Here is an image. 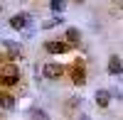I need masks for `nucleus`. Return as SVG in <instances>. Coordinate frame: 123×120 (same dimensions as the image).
Segmentation results:
<instances>
[{
	"mask_svg": "<svg viewBox=\"0 0 123 120\" xmlns=\"http://www.w3.org/2000/svg\"><path fill=\"white\" fill-rule=\"evenodd\" d=\"M17 83H20V66H17V61H3L0 64V86L12 88Z\"/></svg>",
	"mask_w": 123,
	"mask_h": 120,
	"instance_id": "f257e3e1",
	"label": "nucleus"
},
{
	"mask_svg": "<svg viewBox=\"0 0 123 120\" xmlns=\"http://www.w3.org/2000/svg\"><path fill=\"white\" fill-rule=\"evenodd\" d=\"M69 76H71V83L74 86H86V66H84V61H76L71 64V69H69Z\"/></svg>",
	"mask_w": 123,
	"mask_h": 120,
	"instance_id": "f03ea898",
	"label": "nucleus"
},
{
	"mask_svg": "<svg viewBox=\"0 0 123 120\" xmlns=\"http://www.w3.org/2000/svg\"><path fill=\"white\" fill-rule=\"evenodd\" d=\"M42 76L47 78V81H59V78L64 76V66H62L59 61H47L42 66Z\"/></svg>",
	"mask_w": 123,
	"mask_h": 120,
	"instance_id": "7ed1b4c3",
	"label": "nucleus"
},
{
	"mask_svg": "<svg viewBox=\"0 0 123 120\" xmlns=\"http://www.w3.org/2000/svg\"><path fill=\"white\" fill-rule=\"evenodd\" d=\"M30 25H32V15H30V12H15L12 17H10V27L17 29V32L30 29Z\"/></svg>",
	"mask_w": 123,
	"mask_h": 120,
	"instance_id": "20e7f679",
	"label": "nucleus"
},
{
	"mask_svg": "<svg viewBox=\"0 0 123 120\" xmlns=\"http://www.w3.org/2000/svg\"><path fill=\"white\" fill-rule=\"evenodd\" d=\"M71 49V44L67 39H47L44 42V52L47 54H67Z\"/></svg>",
	"mask_w": 123,
	"mask_h": 120,
	"instance_id": "39448f33",
	"label": "nucleus"
},
{
	"mask_svg": "<svg viewBox=\"0 0 123 120\" xmlns=\"http://www.w3.org/2000/svg\"><path fill=\"white\" fill-rule=\"evenodd\" d=\"M0 44H3L5 52H7V61H17V59H22V47H20L17 42H12V39H0Z\"/></svg>",
	"mask_w": 123,
	"mask_h": 120,
	"instance_id": "423d86ee",
	"label": "nucleus"
},
{
	"mask_svg": "<svg viewBox=\"0 0 123 120\" xmlns=\"http://www.w3.org/2000/svg\"><path fill=\"white\" fill-rule=\"evenodd\" d=\"M106 71H108V76H118V74L123 71V59H121L118 54L108 56V66H106Z\"/></svg>",
	"mask_w": 123,
	"mask_h": 120,
	"instance_id": "0eeeda50",
	"label": "nucleus"
},
{
	"mask_svg": "<svg viewBox=\"0 0 123 120\" xmlns=\"http://www.w3.org/2000/svg\"><path fill=\"white\" fill-rule=\"evenodd\" d=\"M111 98H113V96H111L108 88H98V91L94 93V101H96L98 108H108V105H111Z\"/></svg>",
	"mask_w": 123,
	"mask_h": 120,
	"instance_id": "6e6552de",
	"label": "nucleus"
},
{
	"mask_svg": "<svg viewBox=\"0 0 123 120\" xmlns=\"http://www.w3.org/2000/svg\"><path fill=\"white\" fill-rule=\"evenodd\" d=\"M15 105H17V101H15L12 93L10 91H0V110H15Z\"/></svg>",
	"mask_w": 123,
	"mask_h": 120,
	"instance_id": "1a4fd4ad",
	"label": "nucleus"
},
{
	"mask_svg": "<svg viewBox=\"0 0 123 120\" xmlns=\"http://www.w3.org/2000/svg\"><path fill=\"white\" fill-rule=\"evenodd\" d=\"M64 39H67L71 47H79V44H81V32H79V27H67V29H64Z\"/></svg>",
	"mask_w": 123,
	"mask_h": 120,
	"instance_id": "9d476101",
	"label": "nucleus"
},
{
	"mask_svg": "<svg viewBox=\"0 0 123 120\" xmlns=\"http://www.w3.org/2000/svg\"><path fill=\"white\" fill-rule=\"evenodd\" d=\"M49 10H52L54 15H62L67 10V0H49Z\"/></svg>",
	"mask_w": 123,
	"mask_h": 120,
	"instance_id": "9b49d317",
	"label": "nucleus"
},
{
	"mask_svg": "<svg viewBox=\"0 0 123 120\" xmlns=\"http://www.w3.org/2000/svg\"><path fill=\"white\" fill-rule=\"evenodd\" d=\"M57 25H64V17H62V15H54L52 20L42 22V29H52V27H57Z\"/></svg>",
	"mask_w": 123,
	"mask_h": 120,
	"instance_id": "f8f14e48",
	"label": "nucleus"
},
{
	"mask_svg": "<svg viewBox=\"0 0 123 120\" xmlns=\"http://www.w3.org/2000/svg\"><path fill=\"white\" fill-rule=\"evenodd\" d=\"M30 115H32V120H52V118H49V113L42 110V108H32V110H30Z\"/></svg>",
	"mask_w": 123,
	"mask_h": 120,
	"instance_id": "ddd939ff",
	"label": "nucleus"
},
{
	"mask_svg": "<svg viewBox=\"0 0 123 120\" xmlns=\"http://www.w3.org/2000/svg\"><path fill=\"white\" fill-rule=\"evenodd\" d=\"M111 96L118 98V101H123V91H121V88H111Z\"/></svg>",
	"mask_w": 123,
	"mask_h": 120,
	"instance_id": "4468645a",
	"label": "nucleus"
},
{
	"mask_svg": "<svg viewBox=\"0 0 123 120\" xmlns=\"http://www.w3.org/2000/svg\"><path fill=\"white\" fill-rule=\"evenodd\" d=\"M67 105H69V108H79V105H81V98H71Z\"/></svg>",
	"mask_w": 123,
	"mask_h": 120,
	"instance_id": "2eb2a0df",
	"label": "nucleus"
},
{
	"mask_svg": "<svg viewBox=\"0 0 123 120\" xmlns=\"http://www.w3.org/2000/svg\"><path fill=\"white\" fill-rule=\"evenodd\" d=\"M113 5H116L118 10H123V0H113Z\"/></svg>",
	"mask_w": 123,
	"mask_h": 120,
	"instance_id": "dca6fc26",
	"label": "nucleus"
},
{
	"mask_svg": "<svg viewBox=\"0 0 123 120\" xmlns=\"http://www.w3.org/2000/svg\"><path fill=\"white\" fill-rule=\"evenodd\" d=\"M76 120H91V118H89V115H84V113H79V118H76Z\"/></svg>",
	"mask_w": 123,
	"mask_h": 120,
	"instance_id": "f3484780",
	"label": "nucleus"
},
{
	"mask_svg": "<svg viewBox=\"0 0 123 120\" xmlns=\"http://www.w3.org/2000/svg\"><path fill=\"white\" fill-rule=\"evenodd\" d=\"M74 3H76V5H84V3H86V0H74Z\"/></svg>",
	"mask_w": 123,
	"mask_h": 120,
	"instance_id": "a211bd4d",
	"label": "nucleus"
},
{
	"mask_svg": "<svg viewBox=\"0 0 123 120\" xmlns=\"http://www.w3.org/2000/svg\"><path fill=\"white\" fill-rule=\"evenodd\" d=\"M118 81H123V71H121V74H118Z\"/></svg>",
	"mask_w": 123,
	"mask_h": 120,
	"instance_id": "6ab92c4d",
	"label": "nucleus"
},
{
	"mask_svg": "<svg viewBox=\"0 0 123 120\" xmlns=\"http://www.w3.org/2000/svg\"><path fill=\"white\" fill-rule=\"evenodd\" d=\"M0 12H3V5H0Z\"/></svg>",
	"mask_w": 123,
	"mask_h": 120,
	"instance_id": "aec40b11",
	"label": "nucleus"
},
{
	"mask_svg": "<svg viewBox=\"0 0 123 120\" xmlns=\"http://www.w3.org/2000/svg\"><path fill=\"white\" fill-rule=\"evenodd\" d=\"M0 64H3V61H0Z\"/></svg>",
	"mask_w": 123,
	"mask_h": 120,
	"instance_id": "412c9836",
	"label": "nucleus"
}]
</instances>
